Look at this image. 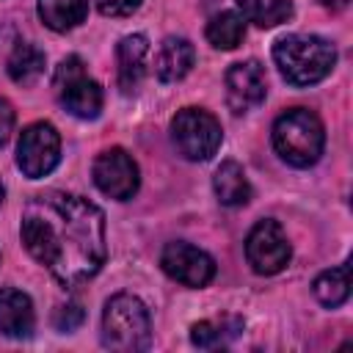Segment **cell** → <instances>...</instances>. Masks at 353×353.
Returning <instances> with one entry per match:
<instances>
[{
    "instance_id": "obj_1",
    "label": "cell",
    "mask_w": 353,
    "mask_h": 353,
    "mask_svg": "<svg viewBox=\"0 0 353 353\" xmlns=\"http://www.w3.org/2000/svg\"><path fill=\"white\" fill-rule=\"evenodd\" d=\"M22 243L63 287H77L105 265V215L83 196L39 193L25 204Z\"/></svg>"
},
{
    "instance_id": "obj_2",
    "label": "cell",
    "mask_w": 353,
    "mask_h": 353,
    "mask_svg": "<svg viewBox=\"0 0 353 353\" xmlns=\"http://www.w3.org/2000/svg\"><path fill=\"white\" fill-rule=\"evenodd\" d=\"M273 61L290 85H314L331 74L336 50L320 36L290 33L273 44Z\"/></svg>"
},
{
    "instance_id": "obj_3",
    "label": "cell",
    "mask_w": 353,
    "mask_h": 353,
    "mask_svg": "<svg viewBox=\"0 0 353 353\" xmlns=\"http://www.w3.org/2000/svg\"><path fill=\"white\" fill-rule=\"evenodd\" d=\"M273 146L284 163L295 168H309L320 160L323 146H325L323 121L306 108H292L276 119Z\"/></svg>"
},
{
    "instance_id": "obj_4",
    "label": "cell",
    "mask_w": 353,
    "mask_h": 353,
    "mask_svg": "<svg viewBox=\"0 0 353 353\" xmlns=\"http://www.w3.org/2000/svg\"><path fill=\"white\" fill-rule=\"evenodd\" d=\"M102 345L121 353L146 350L152 345V320L141 298L119 292L102 312Z\"/></svg>"
},
{
    "instance_id": "obj_5",
    "label": "cell",
    "mask_w": 353,
    "mask_h": 353,
    "mask_svg": "<svg viewBox=\"0 0 353 353\" xmlns=\"http://www.w3.org/2000/svg\"><path fill=\"white\" fill-rule=\"evenodd\" d=\"M52 88L58 102L77 119H97L102 110V88L94 77H88L83 58L69 55L58 63Z\"/></svg>"
},
{
    "instance_id": "obj_6",
    "label": "cell",
    "mask_w": 353,
    "mask_h": 353,
    "mask_svg": "<svg viewBox=\"0 0 353 353\" xmlns=\"http://www.w3.org/2000/svg\"><path fill=\"white\" fill-rule=\"evenodd\" d=\"M221 138H223L221 121L201 108H185L171 121V141L185 160L193 163L210 160L218 152Z\"/></svg>"
},
{
    "instance_id": "obj_7",
    "label": "cell",
    "mask_w": 353,
    "mask_h": 353,
    "mask_svg": "<svg viewBox=\"0 0 353 353\" xmlns=\"http://www.w3.org/2000/svg\"><path fill=\"white\" fill-rule=\"evenodd\" d=\"M61 160V138L50 121H36L22 130L17 143V165L25 176H47Z\"/></svg>"
},
{
    "instance_id": "obj_8",
    "label": "cell",
    "mask_w": 353,
    "mask_h": 353,
    "mask_svg": "<svg viewBox=\"0 0 353 353\" xmlns=\"http://www.w3.org/2000/svg\"><path fill=\"white\" fill-rule=\"evenodd\" d=\"M290 256H292V248H290L287 234L279 226V221H273V218L256 221V226L245 237V259L254 268V273L273 276L287 268Z\"/></svg>"
},
{
    "instance_id": "obj_9",
    "label": "cell",
    "mask_w": 353,
    "mask_h": 353,
    "mask_svg": "<svg viewBox=\"0 0 353 353\" xmlns=\"http://www.w3.org/2000/svg\"><path fill=\"white\" fill-rule=\"evenodd\" d=\"M160 265L165 276H171L185 287H207L215 279V259L185 240L168 243L160 254Z\"/></svg>"
},
{
    "instance_id": "obj_10",
    "label": "cell",
    "mask_w": 353,
    "mask_h": 353,
    "mask_svg": "<svg viewBox=\"0 0 353 353\" xmlns=\"http://www.w3.org/2000/svg\"><path fill=\"white\" fill-rule=\"evenodd\" d=\"M91 174H94V185H97L105 196H110V199H116V201L132 199L135 190H138V182H141L135 160H132L124 149H119V146L105 149V152L94 160Z\"/></svg>"
},
{
    "instance_id": "obj_11",
    "label": "cell",
    "mask_w": 353,
    "mask_h": 353,
    "mask_svg": "<svg viewBox=\"0 0 353 353\" xmlns=\"http://www.w3.org/2000/svg\"><path fill=\"white\" fill-rule=\"evenodd\" d=\"M268 94L265 69L259 61H240L232 63L226 72V102L234 113H248L256 108Z\"/></svg>"
},
{
    "instance_id": "obj_12",
    "label": "cell",
    "mask_w": 353,
    "mask_h": 353,
    "mask_svg": "<svg viewBox=\"0 0 353 353\" xmlns=\"http://www.w3.org/2000/svg\"><path fill=\"white\" fill-rule=\"evenodd\" d=\"M36 314L25 292L14 287H0V331L11 339H25L33 334Z\"/></svg>"
},
{
    "instance_id": "obj_13",
    "label": "cell",
    "mask_w": 353,
    "mask_h": 353,
    "mask_svg": "<svg viewBox=\"0 0 353 353\" xmlns=\"http://www.w3.org/2000/svg\"><path fill=\"white\" fill-rule=\"evenodd\" d=\"M146 55H149V41L141 33L124 36L116 47V61H119V88L124 94H132L143 74H146Z\"/></svg>"
},
{
    "instance_id": "obj_14",
    "label": "cell",
    "mask_w": 353,
    "mask_h": 353,
    "mask_svg": "<svg viewBox=\"0 0 353 353\" xmlns=\"http://www.w3.org/2000/svg\"><path fill=\"white\" fill-rule=\"evenodd\" d=\"M193 61H196L193 44L188 39H182V36H168L157 50L154 72H157V77L163 83H176L190 72Z\"/></svg>"
},
{
    "instance_id": "obj_15",
    "label": "cell",
    "mask_w": 353,
    "mask_h": 353,
    "mask_svg": "<svg viewBox=\"0 0 353 353\" xmlns=\"http://www.w3.org/2000/svg\"><path fill=\"white\" fill-rule=\"evenodd\" d=\"M212 190L218 196L221 204L226 207H240L248 201L251 196V188H248V179H245V171L240 168V163L234 160H223L212 176Z\"/></svg>"
},
{
    "instance_id": "obj_16",
    "label": "cell",
    "mask_w": 353,
    "mask_h": 353,
    "mask_svg": "<svg viewBox=\"0 0 353 353\" xmlns=\"http://www.w3.org/2000/svg\"><path fill=\"white\" fill-rule=\"evenodd\" d=\"M88 14L85 0H39V17L50 30L66 33L77 28Z\"/></svg>"
},
{
    "instance_id": "obj_17",
    "label": "cell",
    "mask_w": 353,
    "mask_h": 353,
    "mask_svg": "<svg viewBox=\"0 0 353 353\" xmlns=\"http://www.w3.org/2000/svg\"><path fill=\"white\" fill-rule=\"evenodd\" d=\"M312 290H314V298H317L323 306H328V309L342 306V303L347 301V295H350V265L345 262V265H339V268L323 270V273L314 279Z\"/></svg>"
},
{
    "instance_id": "obj_18",
    "label": "cell",
    "mask_w": 353,
    "mask_h": 353,
    "mask_svg": "<svg viewBox=\"0 0 353 353\" xmlns=\"http://www.w3.org/2000/svg\"><path fill=\"white\" fill-rule=\"evenodd\" d=\"M41 72H44V52L36 44L19 41L8 55V77L19 85H30L41 77Z\"/></svg>"
},
{
    "instance_id": "obj_19",
    "label": "cell",
    "mask_w": 353,
    "mask_h": 353,
    "mask_svg": "<svg viewBox=\"0 0 353 353\" xmlns=\"http://www.w3.org/2000/svg\"><path fill=\"white\" fill-rule=\"evenodd\" d=\"M245 36V19L234 11H221L207 22V41L215 50H234Z\"/></svg>"
},
{
    "instance_id": "obj_20",
    "label": "cell",
    "mask_w": 353,
    "mask_h": 353,
    "mask_svg": "<svg viewBox=\"0 0 353 353\" xmlns=\"http://www.w3.org/2000/svg\"><path fill=\"white\" fill-rule=\"evenodd\" d=\"M243 331L240 317H221V320H201L190 328V342L196 347H218L234 339Z\"/></svg>"
},
{
    "instance_id": "obj_21",
    "label": "cell",
    "mask_w": 353,
    "mask_h": 353,
    "mask_svg": "<svg viewBox=\"0 0 353 353\" xmlns=\"http://www.w3.org/2000/svg\"><path fill=\"white\" fill-rule=\"evenodd\" d=\"M243 19L259 25V28H276L292 17L290 0H237Z\"/></svg>"
},
{
    "instance_id": "obj_22",
    "label": "cell",
    "mask_w": 353,
    "mask_h": 353,
    "mask_svg": "<svg viewBox=\"0 0 353 353\" xmlns=\"http://www.w3.org/2000/svg\"><path fill=\"white\" fill-rule=\"evenodd\" d=\"M83 317H85V312H83L80 303H63V306L55 309L52 325H55L58 331H74V328L83 323Z\"/></svg>"
},
{
    "instance_id": "obj_23",
    "label": "cell",
    "mask_w": 353,
    "mask_h": 353,
    "mask_svg": "<svg viewBox=\"0 0 353 353\" xmlns=\"http://www.w3.org/2000/svg\"><path fill=\"white\" fill-rule=\"evenodd\" d=\"M94 3L105 17H127L141 6V0H94Z\"/></svg>"
},
{
    "instance_id": "obj_24",
    "label": "cell",
    "mask_w": 353,
    "mask_h": 353,
    "mask_svg": "<svg viewBox=\"0 0 353 353\" xmlns=\"http://www.w3.org/2000/svg\"><path fill=\"white\" fill-rule=\"evenodd\" d=\"M14 124H17L14 105H11L6 97H0V146L8 143V138H11V132H14Z\"/></svg>"
},
{
    "instance_id": "obj_25",
    "label": "cell",
    "mask_w": 353,
    "mask_h": 353,
    "mask_svg": "<svg viewBox=\"0 0 353 353\" xmlns=\"http://www.w3.org/2000/svg\"><path fill=\"white\" fill-rule=\"evenodd\" d=\"M347 3H350V0H320V6H325V8H331V11H342Z\"/></svg>"
},
{
    "instance_id": "obj_26",
    "label": "cell",
    "mask_w": 353,
    "mask_h": 353,
    "mask_svg": "<svg viewBox=\"0 0 353 353\" xmlns=\"http://www.w3.org/2000/svg\"><path fill=\"white\" fill-rule=\"evenodd\" d=\"M3 199H6V188H3V182H0V204H3Z\"/></svg>"
}]
</instances>
